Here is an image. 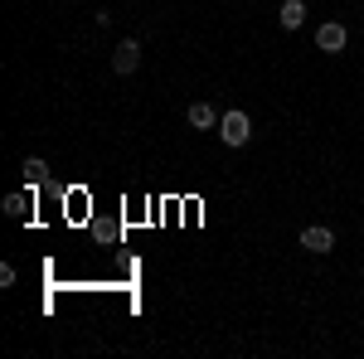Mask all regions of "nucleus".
Wrapping results in <instances>:
<instances>
[{
	"label": "nucleus",
	"instance_id": "nucleus-1",
	"mask_svg": "<svg viewBox=\"0 0 364 359\" xmlns=\"http://www.w3.org/2000/svg\"><path fill=\"white\" fill-rule=\"evenodd\" d=\"M219 136H224V146H243V141L252 136V122H248V112H224L219 117Z\"/></svg>",
	"mask_w": 364,
	"mask_h": 359
},
{
	"label": "nucleus",
	"instance_id": "nucleus-2",
	"mask_svg": "<svg viewBox=\"0 0 364 359\" xmlns=\"http://www.w3.org/2000/svg\"><path fill=\"white\" fill-rule=\"evenodd\" d=\"M345 44H350V29L340 25V20H331V25L316 29V49H321V54H340Z\"/></svg>",
	"mask_w": 364,
	"mask_h": 359
},
{
	"label": "nucleus",
	"instance_id": "nucleus-3",
	"mask_svg": "<svg viewBox=\"0 0 364 359\" xmlns=\"http://www.w3.org/2000/svg\"><path fill=\"white\" fill-rule=\"evenodd\" d=\"M301 248L306 252H331L336 248V233H331L326 223H311V228H301Z\"/></svg>",
	"mask_w": 364,
	"mask_h": 359
},
{
	"label": "nucleus",
	"instance_id": "nucleus-4",
	"mask_svg": "<svg viewBox=\"0 0 364 359\" xmlns=\"http://www.w3.org/2000/svg\"><path fill=\"white\" fill-rule=\"evenodd\" d=\"M185 122H190L195 132H214V127H219V112H214V102H190V107H185Z\"/></svg>",
	"mask_w": 364,
	"mask_h": 359
},
{
	"label": "nucleus",
	"instance_id": "nucleus-5",
	"mask_svg": "<svg viewBox=\"0 0 364 359\" xmlns=\"http://www.w3.org/2000/svg\"><path fill=\"white\" fill-rule=\"evenodd\" d=\"M136 63H141V44L136 39H122L112 49V68L117 73H136Z\"/></svg>",
	"mask_w": 364,
	"mask_h": 359
},
{
	"label": "nucleus",
	"instance_id": "nucleus-6",
	"mask_svg": "<svg viewBox=\"0 0 364 359\" xmlns=\"http://www.w3.org/2000/svg\"><path fill=\"white\" fill-rule=\"evenodd\" d=\"M277 25L282 29H301V25H306V5H301V0H282Z\"/></svg>",
	"mask_w": 364,
	"mask_h": 359
},
{
	"label": "nucleus",
	"instance_id": "nucleus-7",
	"mask_svg": "<svg viewBox=\"0 0 364 359\" xmlns=\"http://www.w3.org/2000/svg\"><path fill=\"white\" fill-rule=\"evenodd\" d=\"M25 209H29V194H5V214L10 219H25Z\"/></svg>",
	"mask_w": 364,
	"mask_h": 359
},
{
	"label": "nucleus",
	"instance_id": "nucleus-8",
	"mask_svg": "<svg viewBox=\"0 0 364 359\" xmlns=\"http://www.w3.org/2000/svg\"><path fill=\"white\" fill-rule=\"evenodd\" d=\"M25 175H29V185H44V175H49V166H44L39 156H29V161H25Z\"/></svg>",
	"mask_w": 364,
	"mask_h": 359
}]
</instances>
